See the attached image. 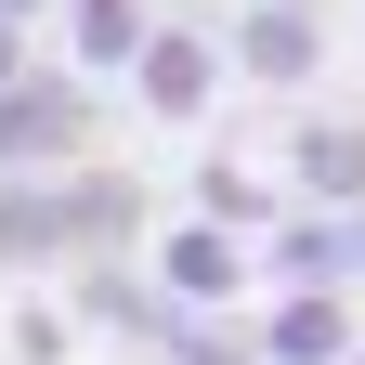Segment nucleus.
<instances>
[{"label": "nucleus", "mask_w": 365, "mask_h": 365, "mask_svg": "<svg viewBox=\"0 0 365 365\" xmlns=\"http://www.w3.org/2000/svg\"><path fill=\"white\" fill-rule=\"evenodd\" d=\"M144 235H157V196L118 157L53 170V182H0V287H66L78 261H130Z\"/></svg>", "instance_id": "obj_1"}, {"label": "nucleus", "mask_w": 365, "mask_h": 365, "mask_svg": "<svg viewBox=\"0 0 365 365\" xmlns=\"http://www.w3.org/2000/svg\"><path fill=\"white\" fill-rule=\"evenodd\" d=\"M91 157H105V91L39 53L0 91V182H53V170H91Z\"/></svg>", "instance_id": "obj_2"}, {"label": "nucleus", "mask_w": 365, "mask_h": 365, "mask_svg": "<svg viewBox=\"0 0 365 365\" xmlns=\"http://www.w3.org/2000/svg\"><path fill=\"white\" fill-rule=\"evenodd\" d=\"M222 91H313L327 78V0H222Z\"/></svg>", "instance_id": "obj_3"}, {"label": "nucleus", "mask_w": 365, "mask_h": 365, "mask_svg": "<svg viewBox=\"0 0 365 365\" xmlns=\"http://www.w3.org/2000/svg\"><path fill=\"white\" fill-rule=\"evenodd\" d=\"M130 261H144V287H157L170 327H182V313H248L261 300L248 287V235H209V222H170V235H144Z\"/></svg>", "instance_id": "obj_4"}, {"label": "nucleus", "mask_w": 365, "mask_h": 365, "mask_svg": "<svg viewBox=\"0 0 365 365\" xmlns=\"http://www.w3.org/2000/svg\"><path fill=\"white\" fill-rule=\"evenodd\" d=\"M130 105L170 118V130H196V118L222 105V39H209L196 14H157V26H144V53H130Z\"/></svg>", "instance_id": "obj_5"}, {"label": "nucleus", "mask_w": 365, "mask_h": 365, "mask_svg": "<svg viewBox=\"0 0 365 365\" xmlns=\"http://www.w3.org/2000/svg\"><path fill=\"white\" fill-rule=\"evenodd\" d=\"M352 339H365V300H339V287H274V300H248V352L261 365H352Z\"/></svg>", "instance_id": "obj_6"}, {"label": "nucleus", "mask_w": 365, "mask_h": 365, "mask_svg": "<svg viewBox=\"0 0 365 365\" xmlns=\"http://www.w3.org/2000/svg\"><path fill=\"white\" fill-rule=\"evenodd\" d=\"M144 26H157V0H53V26H39V53H53L66 78H130V53H144Z\"/></svg>", "instance_id": "obj_7"}, {"label": "nucleus", "mask_w": 365, "mask_h": 365, "mask_svg": "<svg viewBox=\"0 0 365 365\" xmlns=\"http://www.w3.org/2000/svg\"><path fill=\"white\" fill-rule=\"evenodd\" d=\"M287 209H327V222L365 209V118H300L287 130Z\"/></svg>", "instance_id": "obj_8"}, {"label": "nucleus", "mask_w": 365, "mask_h": 365, "mask_svg": "<svg viewBox=\"0 0 365 365\" xmlns=\"http://www.w3.org/2000/svg\"><path fill=\"white\" fill-rule=\"evenodd\" d=\"M53 313H66V327H105V339H144V352H157V327H170L157 287H144V261H78L66 287H53Z\"/></svg>", "instance_id": "obj_9"}, {"label": "nucleus", "mask_w": 365, "mask_h": 365, "mask_svg": "<svg viewBox=\"0 0 365 365\" xmlns=\"http://www.w3.org/2000/svg\"><path fill=\"white\" fill-rule=\"evenodd\" d=\"M274 209L287 196H274V170H248V157H196V182H182V222H209V235H261Z\"/></svg>", "instance_id": "obj_10"}, {"label": "nucleus", "mask_w": 365, "mask_h": 365, "mask_svg": "<svg viewBox=\"0 0 365 365\" xmlns=\"http://www.w3.org/2000/svg\"><path fill=\"white\" fill-rule=\"evenodd\" d=\"M157 365H261L248 313H182V327H157Z\"/></svg>", "instance_id": "obj_11"}, {"label": "nucleus", "mask_w": 365, "mask_h": 365, "mask_svg": "<svg viewBox=\"0 0 365 365\" xmlns=\"http://www.w3.org/2000/svg\"><path fill=\"white\" fill-rule=\"evenodd\" d=\"M14 365H78V327L53 313V287H14Z\"/></svg>", "instance_id": "obj_12"}, {"label": "nucleus", "mask_w": 365, "mask_h": 365, "mask_svg": "<svg viewBox=\"0 0 365 365\" xmlns=\"http://www.w3.org/2000/svg\"><path fill=\"white\" fill-rule=\"evenodd\" d=\"M26 66H39V39H26V26H0V91H14Z\"/></svg>", "instance_id": "obj_13"}, {"label": "nucleus", "mask_w": 365, "mask_h": 365, "mask_svg": "<svg viewBox=\"0 0 365 365\" xmlns=\"http://www.w3.org/2000/svg\"><path fill=\"white\" fill-rule=\"evenodd\" d=\"M0 26H26V39H39V26H53V0H0Z\"/></svg>", "instance_id": "obj_14"}, {"label": "nucleus", "mask_w": 365, "mask_h": 365, "mask_svg": "<svg viewBox=\"0 0 365 365\" xmlns=\"http://www.w3.org/2000/svg\"><path fill=\"white\" fill-rule=\"evenodd\" d=\"M352 300H365V209H352Z\"/></svg>", "instance_id": "obj_15"}, {"label": "nucleus", "mask_w": 365, "mask_h": 365, "mask_svg": "<svg viewBox=\"0 0 365 365\" xmlns=\"http://www.w3.org/2000/svg\"><path fill=\"white\" fill-rule=\"evenodd\" d=\"M157 14H196V26H209V14H222V0H157Z\"/></svg>", "instance_id": "obj_16"}, {"label": "nucleus", "mask_w": 365, "mask_h": 365, "mask_svg": "<svg viewBox=\"0 0 365 365\" xmlns=\"http://www.w3.org/2000/svg\"><path fill=\"white\" fill-rule=\"evenodd\" d=\"M78 365H157V352H78Z\"/></svg>", "instance_id": "obj_17"}, {"label": "nucleus", "mask_w": 365, "mask_h": 365, "mask_svg": "<svg viewBox=\"0 0 365 365\" xmlns=\"http://www.w3.org/2000/svg\"><path fill=\"white\" fill-rule=\"evenodd\" d=\"M352 365H365V339H352Z\"/></svg>", "instance_id": "obj_18"}]
</instances>
